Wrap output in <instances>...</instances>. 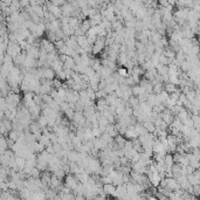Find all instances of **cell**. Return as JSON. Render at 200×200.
Here are the masks:
<instances>
[{"label":"cell","instance_id":"cell-18","mask_svg":"<svg viewBox=\"0 0 200 200\" xmlns=\"http://www.w3.org/2000/svg\"><path fill=\"white\" fill-rule=\"evenodd\" d=\"M125 84L128 85V87H133V85H136V83H135V81H133V78L131 77V76H128L126 78H125Z\"/></svg>","mask_w":200,"mask_h":200},{"label":"cell","instance_id":"cell-15","mask_svg":"<svg viewBox=\"0 0 200 200\" xmlns=\"http://www.w3.org/2000/svg\"><path fill=\"white\" fill-rule=\"evenodd\" d=\"M74 113H75V111L68 108V109L65 111V116H66V118H67V120H70V121H71V120H73V117H74Z\"/></svg>","mask_w":200,"mask_h":200},{"label":"cell","instance_id":"cell-6","mask_svg":"<svg viewBox=\"0 0 200 200\" xmlns=\"http://www.w3.org/2000/svg\"><path fill=\"white\" fill-rule=\"evenodd\" d=\"M164 90L170 95L171 93H175L176 90H178V87L177 85H175V84H171V83H164Z\"/></svg>","mask_w":200,"mask_h":200},{"label":"cell","instance_id":"cell-23","mask_svg":"<svg viewBox=\"0 0 200 200\" xmlns=\"http://www.w3.org/2000/svg\"><path fill=\"white\" fill-rule=\"evenodd\" d=\"M75 200H85V198L83 197V194H77L75 197Z\"/></svg>","mask_w":200,"mask_h":200},{"label":"cell","instance_id":"cell-10","mask_svg":"<svg viewBox=\"0 0 200 200\" xmlns=\"http://www.w3.org/2000/svg\"><path fill=\"white\" fill-rule=\"evenodd\" d=\"M75 66V63H74V60H73V58H67V60L63 62V69H71L73 67Z\"/></svg>","mask_w":200,"mask_h":200},{"label":"cell","instance_id":"cell-9","mask_svg":"<svg viewBox=\"0 0 200 200\" xmlns=\"http://www.w3.org/2000/svg\"><path fill=\"white\" fill-rule=\"evenodd\" d=\"M163 90H164V83H157V84H155V85H153L152 94L158 95V94H160Z\"/></svg>","mask_w":200,"mask_h":200},{"label":"cell","instance_id":"cell-3","mask_svg":"<svg viewBox=\"0 0 200 200\" xmlns=\"http://www.w3.org/2000/svg\"><path fill=\"white\" fill-rule=\"evenodd\" d=\"M103 192L109 194V195H115L116 197V186H113L112 184L103 185Z\"/></svg>","mask_w":200,"mask_h":200},{"label":"cell","instance_id":"cell-17","mask_svg":"<svg viewBox=\"0 0 200 200\" xmlns=\"http://www.w3.org/2000/svg\"><path fill=\"white\" fill-rule=\"evenodd\" d=\"M48 138H49V140H50L52 144H55V143H58V135L54 133V132H50Z\"/></svg>","mask_w":200,"mask_h":200},{"label":"cell","instance_id":"cell-20","mask_svg":"<svg viewBox=\"0 0 200 200\" xmlns=\"http://www.w3.org/2000/svg\"><path fill=\"white\" fill-rule=\"evenodd\" d=\"M91 135H93V138H100L102 132L100 129H91Z\"/></svg>","mask_w":200,"mask_h":200},{"label":"cell","instance_id":"cell-4","mask_svg":"<svg viewBox=\"0 0 200 200\" xmlns=\"http://www.w3.org/2000/svg\"><path fill=\"white\" fill-rule=\"evenodd\" d=\"M129 61H130V60H129V58H128V55H126V53H118V58H117V63H120L121 66L125 67V66H126V63H128Z\"/></svg>","mask_w":200,"mask_h":200},{"label":"cell","instance_id":"cell-24","mask_svg":"<svg viewBox=\"0 0 200 200\" xmlns=\"http://www.w3.org/2000/svg\"><path fill=\"white\" fill-rule=\"evenodd\" d=\"M19 5L22 6V7H26V6H30V3L28 1H21V3H19Z\"/></svg>","mask_w":200,"mask_h":200},{"label":"cell","instance_id":"cell-19","mask_svg":"<svg viewBox=\"0 0 200 200\" xmlns=\"http://www.w3.org/2000/svg\"><path fill=\"white\" fill-rule=\"evenodd\" d=\"M105 96H107V94L104 93V90H97V91L95 93V97H96V100L105 98Z\"/></svg>","mask_w":200,"mask_h":200},{"label":"cell","instance_id":"cell-13","mask_svg":"<svg viewBox=\"0 0 200 200\" xmlns=\"http://www.w3.org/2000/svg\"><path fill=\"white\" fill-rule=\"evenodd\" d=\"M55 77L58 78V80H60L61 82L67 81V78H66V74H65L63 69H62V70H60V71H58V73H55Z\"/></svg>","mask_w":200,"mask_h":200},{"label":"cell","instance_id":"cell-2","mask_svg":"<svg viewBox=\"0 0 200 200\" xmlns=\"http://www.w3.org/2000/svg\"><path fill=\"white\" fill-rule=\"evenodd\" d=\"M42 76L46 80L53 81L55 78V71L52 68H42Z\"/></svg>","mask_w":200,"mask_h":200},{"label":"cell","instance_id":"cell-1","mask_svg":"<svg viewBox=\"0 0 200 200\" xmlns=\"http://www.w3.org/2000/svg\"><path fill=\"white\" fill-rule=\"evenodd\" d=\"M124 138L128 140H133L136 138H138V135L135 130V125H128L126 126V131L124 133Z\"/></svg>","mask_w":200,"mask_h":200},{"label":"cell","instance_id":"cell-21","mask_svg":"<svg viewBox=\"0 0 200 200\" xmlns=\"http://www.w3.org/2000/svg\"><path fill=\"white\" fill-rule=\"evenodd\" d=\"M54 6H58V7H62L65 4H66V1H62V0H53V1H50Z\"/></svg>","mask_w":200,"mask_h":200},{"label":"cell","instance_id":"cell-12","mask_svg":"<svg viewBox=\"0 0 200 200\" xmlns=\"http://www.w3.org/2000/svg\"><path fill=\"white\" fill-rule=\"evenodd\" d=\"M157 96H158V100H159V102H160L162 104H163V103L168 98V94H167L165 90H163V91H162L160 94H158Z\"/></svg>","mask_w":200,"mask_h":200},{"label":"cell","instance_id":"cell-16","mask_svg":"<svg viewBox=\"0 0 200 200\" xmlns=\"http://www.w3.org/2000/svg\"><path fill=\"white\" fill-rule=\"evenodd\" d=\"M52 146H53L54 155H55V153H59V152L62 151V148H61V145L59 144V143H55V144H52Z\"/></svg>","mask_w":200,"mask_h":200},{"label":"cell","instance_id":"cell-11","mask_svg":"<svg viewBox=\"0 0 200 200\" xmlns=\"http://www.w3.org/2000/svg\"><path fill=\"white\" fill-rule=\"evenodd\" d=\"M47 117H45V116H40L39 118H38V125L41 128V129H43V128H47Z\"/></svg>","mask_w":200,"mask_h":200},{"label":"cell","instance_id":"cell-22","mask_svg":"<svg viewBox=\"0 0 200 200\" xmlns=\"http://www.w3.org/2000/svg\"><path fill=\"white\" fill-rule=\"evenodd\" d=\"M126 50H128V48H126V46L123 43V45L120 46V50H118V53H126Z\"/></svg>","mask_w":200,"mask_h":200},{"label":"cell","instance_id":"cell-14","mask_svg":"<svg viewBox=\"0 0 200 200\" xmlns=\"http://www.w3.org/2000/svg\"><path fill=\"white\" fill-rule=\"evenodd\" d=\"M52 84H53V88L54 89H56V90H58L59 88H61L62 87V82L60 81V80H58V78H54L53 81H52Z\"/></svg>","mask_w":200,"mask_h":200},{"label":"cell","instance_id":"cell-8","mask_svg":"<svg viewBox=\"0 0 200 200\" xmlns=\"http://www.w3.org/2000/svg\"><path fill=\"white\" fill-rule=\"evenodd\" d=\"M116 74H117L120 77H123V78H126L128 76H130V75L128 74V69H126L125 67H120V68H117Z\"/></svg>","mask_w":200,"mask_h":200},{"label":"cell","instance_id":"cell-5","mask_svg":"<svg viewBox=\"0 0 200 200\" xmlns=\"http://www.w3.org/2000/svg\"><path fill=\"white\" fill-rule=\"evenodd\" d=\"M90 28V25H89V19H83L80 23V30L85 34L88 32V30Z\"/></svg>","mask_w":200,"mask_h":200},{"label":"cell","instance_id":"cell-7","mask_svg":"<svg viewBox=\"0 0 200 200\" xmlns=\"http://www.w3.org/2000/svg\"><path fill=\"white\" fill-rule=\"evenodd\" d=\"M131 93H132V96L138 97L140 94L145 93V91H144V89H143V88H140L138 84H136V85H133V87H131Z\"/></svg>","mask_w":200,"mask_h":200}]
</instances>
